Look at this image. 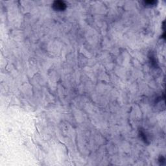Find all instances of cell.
I'll use <instances>...</instances> for the list:
<instances>
[{
	"instance_id": "6da1fadb",
	"label": "cell",
	"mask_w": 166,
	"mask_h": 166,
	"mask_svg": "<svg viewBox=\"0 0 166 166\" xmlns=\"http://www.w3.org/2000/svg\"><path fill=\"white\" fill-rule=\"evenodd\" d=\"M53 9L56 10V11H64V9L66 7V5L64 1H56L53 3Z\"/></svg>"
}]
</instances>
